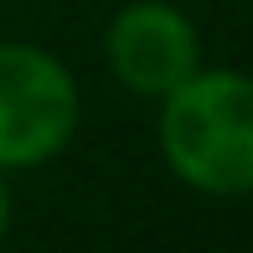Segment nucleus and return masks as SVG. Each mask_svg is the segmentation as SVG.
<instances>
[{"label":"nucleus","mask_w":253,"mask_h":253,"mask_svg":"<svg viewBox=\"0 0 253 253\" xmlns=\"http://www.w3.org/2000/svg\"><path fill=\"white\" fill-rule=\"evenodd\" d=\"M109 67L134 98H166L176 83H186L202 67L197 26L166 0H134L109 21L103 37Z\"/></svg>","instance_id":"3"},{"label":"nucleus","mask_w":253,"mask_h":253,"mask_svg":"<svg viewBox=\"0 0 253 253\" xmlns=\"http://www.w3.org/2000/svg\"><path fill=\"white\" fill-rule=\"evenodd\" d=\"M160 155L181 186L202 197L253 191V78L197 67L160 98Z\"/></svg>","instance_id":"1"},{"label":"nucleus","mask_w":253,"mask_h":253,"mask_svg":"<svg viewBox=\"0 0 253 253\" xmlns=\"http://www.w3.org/2000/svg\"><path fill=\"white\" fill-rule=\"evenodd\" d=\"M78 83L37 42H0V170H31L67 150L78 129Z\"/></svg>","instance_id":"2"},{"label":"nucleus","mask_w":253,"mask_h":253,"mask_svg":"<svg viewBox=\"0 0 253 253\" xmlns=\"http://www.w3.org/2000/svg\"><path fill=\"white\" fill-rule=\"evenodd\" d=\"M10 233V186H5V170H0V238Z\"/></svg>","instance_id":"4"}]
</instances>
